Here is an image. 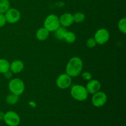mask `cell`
I'll return each instance as SVG.
<instances>
[{"mask_svg": "<svg viewBox=\"0 0 126 126\" xmlns=\"http://www.w3.org/2000/svg\"><path fill=\"white\" fill-rule=\"evenodd\" d=\"M82 61L78 57L71 58L66 66V73L72 77L79 76L82 70Z\"/></svg>", "mask_w": 126, "mask_h": 126, "instance_id": "cell-1", "label": "cell"}, {"mask_svg": "<svg viewBox=\"0 0 126 126\" xmlns=\"http://www.w3.org/2000/svg\"><path fill=\"white\" fill-rule=\"evenodd\" d=\"M73 98L77 101L82 102L86 100L88 97V92L85 87L81 85H73L70 91Z\"/></svg>", "mask_w": 126, "mask_h": 126, "instance_id": "cell-2", "label": "cell"}, {"mask_svg": "<svg viewBox=\"0 0 126 126\" xmlns=\"http://www.w3.org/2000/svg\"><path fill=\"white\" fill-rule=\"evenodd\" d=\"M8 88L11 93L19 96L22 95L25 91L24 82L20 79H12L9 82Z\"/></svg>", "mask_w": 126, "mask_h": 126, "instance_id": "cell-3", "label": "cell"}, {"mask_svg": "<svg viewBox=\"0 0 126 126\" xmlns=\"http://www.w3.org/2000/svg\"><path fill=\"white\" fill-rule=\"evenodd\" d=\"M60 27L59 18L55 14H50L45 18L44 27L49 32H55Z\"/></svg>", "mask_w": 126, "mask_h": 126, "instance_id": "cell-4", "label": "cell"}, {"mask_svg": "<svg viewBox=\"0 0 126 126\" xmlns=\"http://www.w3.org/2000/svg\"><path fill=\"white\" fill-rule=\"evenodd\" d=\"M3 120L9 126H17L20 123V118L17 113L13 111H9L4 113Z\"/></svg>", "mask_w": 126, "mask_h": 126, "instance_id": "cell-5", "label": "cell"}, {"mask_svg": "<svg viewBox=\"0 0 126 126\" xmlns=\"http://www.w3.org/2000/svg\"><path fill=\"white\" fill-rule=\"evenodd\" d=\"M94 38L97 44L102 45L108 41L110 39V33L105 28H101L96 32Z\"/></svg>", "mask_w": 126, "mask_h": 126, "instance_id": "cell-6", "label": "cell"}, {"mask_svg": "<svg viewBox=\"0 0 126 126\" xmlns=\"http://www.w3.org/2000/svg\"><path fill=\"white\" fill-rule=\"evenodd\" d=\"M107 101V96L105 92L98 91L93 94L92 97V103L94 107H102L104 105Z\"/></svg>", "mask_w": 126, "mask_h": 126, "instance_id": "cell-7", "label": "cell"}, {"mask_svg": "<svg viewBox=\"0 0 126 126\" xmlns=\"http://www.w3.org/2000/svg\"><path fill=\"white\" fill-rule=\"evenodd\" d=\"M6 22L9 23H16L20 19L21 14L19 11L15 8H9L4 14Z\"/></svg>", "mask_w": 126, "mask_h": 126, "instance_id": "cell-8", "label": "cell"}, {"mask_svg": "<svg viewBox=\"0 0 126 126\" xmlns=\"http://www.w3.org/2000/svg\"><path fill=\"white\" fill-rule=\"evenodd\" d=\"M72 78L66 73L62 74L56 80V84L61 89H66L71 85Z\"/></svg>", "mask_w": 126, "mask_h": 126, "instance_id": "cell-9", "label": "cell"}, {"mask_svg": "<svg viewBox=\"0 0 126 126\" xmlns=\"http://www.w3.org/2000/svg\"><path fill=\"white\" fill-rule=\"evenodd\" d=\"M86 88L88 94L93 95L100 91L101 89V84L98 80L91 79L87 84Z\"/></svg>", "mask_w": 126, "mask_h": 126, "instance_id": "cell-10", "label": "cell"}, {"mask_svg": "<svg viewBox=\"0 0 126 126\" xmlns=\"http://www.w3.org/2000/svg\"><path fill=\"white\" fill-rule=\"evenodd\" d=\"M60 26L63 27H68L73 23V16L70 13H65L59 18Z\"/></svg>", "mask_w": 126, "mask_h": 126, "instance_id": "cell-11", "label": "cell"}, {"mask_svg": "<svg viewBox=\"0 0 126 126\" xmlns=\"http://www.w3.org/2000/svg\"><path fill=\"white\" fill-rule=\"evenodd\" d=\"M24 68V63L20 60H16L10 63L9 70L12 73L17 74L20 73Z\"/></svg>", "mask_w": 126, "mask_h": 126, "instance_id": "cell-12", "label": "cell"}, {"mask_svg": "<svg viewBox=\"0 0 126 126\" xmlns=\"http://www.w3.org/2000/svg\"><path fill=\"white\" fill-rule=\"evenodd\" d=\"M49 36V32L44 27H41L37 30L36 37L39 41H45Z\"/></svg>", "mask_w": 126, "mask_h": 126, "instance_id": "cell-13", "label": "cell"}, {"mask_svg": "<svg viewBox=\"0 0 126 126\" xmlns=\"http://www.w3.org/2000/svg\"><path fill=\"white\" fill-rule=\"evenodd\" d=\"M10 69V63L7 60L0 59V73H4Z\"/></svg>", "mask_w": 126, "mask_h": 126, "instance_id": "cell-14", "label": "cell"}, {"mask_svg": "<svg viewBox=\"0 0 126 126\" xmlns=\"http://www.w3.org/2000/svg\"><path fill=\"white\" fill-rule=\"evenodd\" d=\"M63 39L67 43H69V44H73V43H75L76 40V34H75L73 32L67 31L66 33H65Z\"/></svg>", "mask_w": 126, "mask_h": 126, "instance_id": "cell-15", "label": "cell"}, {"mask_svg": "<svg viewBox=\"0 0 126 126\" xmlns=\"http://www.w3.org/2000/svg\"><path fill=\"white\" fill-rule=\"evenodd\" d=\"M66 32H67V30H66L65 27L60 26L58 29H57L55 31V34H55V38L58 39H60V40H62V39H63Z\"/></svg>", "mask_w": 126, "mask_h": 126, "instance_id": "cell-16", "label": "cell"}, {"mask_svg": "<svg viewBox=\"0 0 126 126\" xmlns=\"http://www.w3.org/2000/svg\"><path fill=\"white\" fill-rule=\"evenodd\" d=\"M18 95L11 93L6 97V102L9 105H15L18 102Z\"/></svg>", "mask_w": 126, "mask_h": 126, "instance_id": "cell-17", "label": "cell"}, {"mask_svg": "<svg viewBox=\"0 0 126 126\" xmlns=\"http://www.w3.org/2000/svg\"><path fill=\"white\" fill-rule=\"evenodd\" d=\"M10 8L9 0H0V14H5Z\"/></svg>", "mask_w": 126, "mask_h": 126, "instance_id": "cell-18", "label": "cell"}, {"mask_svg": "<svg viewBox=\"0 0 126 126\" xmlns=\"http://www.w3.org/2000/svg\"><path fill=\"white\" fill-rule=\"evenodd\" d=\"M73 20L74 22H76V23H81V22H84L85 20V15L82 12H76L75 14L73 15Z\"/></svg>", "mask_w": 126, "mask_h": 126, "instance_id": "cell-19", "label": "cell"}, {"mask_svg": "<svg viewBox=\"0 0 126 126\" xmlns=\"http://www.w3.org/2000/svg\"><path fill=\"white\" fill-rule=\"evenodd\" d=\"M118 28L123 34L126 33V18H123L119 20L118 22Z\"/></svg>", "mask_w": 126, "mask_h": 126, "instance_id": "cell-20", "label": "cell"}, {"mask_svg": "<svg viewBox=\"0 0 126 126\" xmlns=\"http://www.w3.org/2000/svg\"><path fill=\"white\" fill-rule=\"evenodd\" d=\"M96 45H97V43H96L94 38H89L86 41V46L89 48H94V47H95Z\"/></svg>", "mask_w": 126, "mask_h": 126, "instance_id": "cell-21", "label": "cell"}, {"mask_svg": "<svg viewBox=\"0 0 126 126\" xmlns=\"http://www.w3.org/2000/svg\"><path fill=\"white\" fill-rule=\"evenodd\" d=\"M6 19L4 14H0V27H2L6 25Z\"/></svg>", "mask_w": 126, "mask_h": 126, "instance_id": "cell-22", "label": "cell"}, {"mask_svg": "<svg viewBox=\"0 0 126 126\" xmlns=\"http://www.w3.org/2000/svg\"><path fill=\"white\" fill-rule=\"evenodd\" d=\"M82 76L84 79L87 80V81H90V80L92 79V75L89 72H87V71H86V72H84L82 73Z\"/></svg>", "mask_w": 126, "mask_h": 126, "instance_id": "cell-23", "label": "cell"}, {"mask_svg": "<svg viewBox=\"0 0 126 126\" xmlns=\"http://www.w3.org/2000/svg\"><path fill=\"white\" fill-rule=\"evenodd\" d=\"M4 76H5V78H6L10 79L11 77H12V73L11 72L10 70H9V71H6V73H4Z\"/></svg>", "mask_w": 126, "mask_h": 126, "instance_id": "cell-24", "label": "cell"}, {"mask_svg": "<svg viewBox=\"0 0 126 126\" xmlns=\"http://www.w3.org/2000/svg\"><path fill=\"white\" fill-rule=\"evenodd\" d=\"M4 116V113L2 111H0V121L3 120Z\"/></svg>", "mask_w": 126, "mask_h": 126, "instance_id": "cell-25", "label": "cell"}]
</instances>
